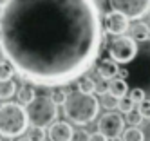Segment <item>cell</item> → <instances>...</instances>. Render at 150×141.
<instances>
[{"instance_id":"31","label":"cell","mask_w":150,"mask_h":141,"mask_svg":"<svg viewBox=\"0 0 150 141\" xmlns=\"http://www.w3.org/2000/svg\"><path fill=\"white\" fill-rule=\"evenodd\" d=\"M20 141H27V139H20Z\"/></svg>"},{"instance_id":"20","label":"cell","mask_w":150,"mask_h":141,"mask_svg":"<svg viewBox=\"0 0 150 141\" xmlns=\"http://www.w3.org/2000/svg\"><path fill=\"white\" fill-rule=\"evenodd\" d=\"M123 121L128 123V127H139V125H141V121H143V118H141V114H139L137 111H130V112L125 114Z\"/></svg>"},{"instance_id":"22","label":"cell","mask_w":150,"mask_h":141,"mask_svg":"<svg viewBox=\"0 0 150 141\" xmlns=\"http://www.w3.org/2000/svg\"><path fill=\"white\" fill-rule=\"evenodd\" d=\"M65 96H67V92L63 91V89H60V87H56V89H52V92H51V100L54 101L56 105H63V101H65Z\"/></svg>"},{"instance_id":"1","label":"cell","mask_w":150,"mask_h":141,"mask_svg":"<svg viewBox=\"0 0 150 141\" xmlns=\"http://www.w3.org/2000/svg\"><path fill=\"white\" fill-rule=\"evenodd\" d=\"M105 42L94 0L0 2V52L31 85L76 81L92 67Z\"/></svg>"},{"instance_id":"15","label":"cell","mask_w":150,"mask_h":141,"mask_svg":"<svg viewBox=\"0 0 150 141\" xmlns=\"http://www.w3.org/2000/svg\"><path fill=\"white\" fill-rule=\"evenodd\" d=\"M78 81V89L80 92H85V94H94V89H96V81L92 78H89V76H80V78L76 80Z\"/></svg>"},{"instance_id":"19","label":"cell","mask_w":150,"mask_h":141,"mask_svg":"<svg viewBox=\"0 0 150 141\" xmlns=\"http://www.w3.org/2000/svg\"><path fill=\"white\" fill-rule=\"evenodd\" d=\"M27 132V141H45V130L40 128V127H31Z\"/></svg>"},{"instance_id":"21","label":"cell","mask_w":150,"mask_h":141,"mask_svg":"<svg viewBox=\"0 0 150 141\" xmlns=\"http://www.w3.org/2000/svg\"><path fill=\"white\" fill-rule=\"evenodd\" d=\"M117 111L120 112H130V111H134V101L130 100V98L128 96H123V98H120V100H117Z\"/></svg>"},{"instance_id":"10","label":"cell","mask_w":150,"mask_h":141,"mask_svg":"<svg viewBox=\"0 0 150 141\" xmlns=\"http://www.w3.org/2000/svg\"><path fill=\"white\" fill-rule=\"evenodd\" d=\"M74 128L67 121H54L49 125V139L51 141H71Z\"/></svg>"},{"instance_id":"12","label":"cell","mask_w":150,"mask_h":141,"mask_svg":"<svg viewBox=\"0 0 150 141\" xmlns=\"http://www.w3.org/2000/svg\"><path fill=\"white\" fill-rule=\"evenodd\" d=\"M107 92L120 100V98L127 96V92H128V83L125 80H120V78H112V80H109V83H107Z\"/></svg>"},{"instance_id":"14","label":"cell","mask_w":150,"mask_h":141,"mask_svg":"<svg viewBox=\"0 0 150 141\" xmlns=\"http://www.w3.org/2000/svg\"><path fill=\"white\" fill-rule=\"evenodd\" d=\"M16 96H18V100H20V105H27V103H31L36 98L35 87L25 81L24 85H20V89L16 91Z\"/></svg>"},{"instance_id":"4","label":"cell","mask_w":150,"mask_h":141,"mask_svg":"<svg viewBox=\"0 0 150 141\" xmlns=\"http://www.w3.org/2000/svg\"><path fill=\"white\" fill-rule=\"evenodd\" d=\"M27 119L33 127L45 128L58 121V105L49 96H38L31 103H27Z\"/></svg>"},{"instance_id":"24","label":"cell","mask_w":150,"mask_h":141,"mask_svg":"<svg viewBox=\"0 0 150 141\" xmlns=\"http://www.w3.org/2000/svg\"><path fill=\"white\" fill-rule=\"evenodd\" d=\"M128 98H130L134 103H141L143 100H146L145 91H143V89H139V87H132V89H130V94H128Z\"/></svg>"},{"instance_id":"29","label":"cell","mask_w":150,"mask_h":141,"mask_svg":"<svg viewBox=\"0 0 150 141\" xmlns=\"http://www.w3.org/2000/svg\"><path fill=\"white\" fill-rule=\"evenodd\" d=\"M94 92H98V94H105V92H107V85H105V83H96Z\"/></svg>"},{"instance_id":"6","label":"cell","mask_w":150,"mask_h":141,"mask_svg":"<svg viewBox=\"0 0 150 141\" xmlns=\"http://www.w3.org/2000/svg\"><path fill=\"white\" fill-rule=\"evenodd\" d=\"M137 42H134L130 36H116L109 43V56L116 63H130L137 56Z\"/></svg>"},{"instance_id":"26","label":"cell","mask_w":150,"mask_h":141,"mask_svg":"<svg viewBox=\"0 0 150 141\" xmlns=\"http://www.w3.org/2000/svg\"><path fill=\"white\" fill-rule=\"evenodd\" d=\"M71 141H89V134L85 132V130H76V132L72 134Z\"/></svg>"},{"instance_id":"9","label":"cell","mask_w":150,"mask_h":141,"mask_svg":"<svg viewBox=\"0 0 150 141\" xmlns=\"http://www.w3.org/2000/svg\"><path fill=\"white\" fill-rule=\"evenodd\" d=\"M128 24H130V20L123 16L121 13H116V11H110V13H107L103 16V31L107 35L121 36L128 29Z\"/></svg>"},{"instance_id":"11","label":"cell","mask_w":150,"mask_h":141,"mask_svg":"<svg viewBox=\"0 0 150 141\" xmlns=\"http://www.w3.org/2000/svg\"><path fill=\"white\" fill-rule=\"evenodd\" d=\"M117 69H120V67H117V63L114 60H110V58H105V60H101L98 63V74H100V78L107 80V81L116 78Z\"/></svg>"},{"instance_id":"5","label":"cell","mask_w":150,"mask_h":141,"mask_svg":"<svg viewBox=\"0 0 150 141\" xmlns=\"http://www.w3.org/2000/svg\"><path fill=\"white\" fill-rule=\"evenodd\" d=\"M134 63V67L127 69L128 71V78L134 83V87L145 91L146 100H150V47H145L141 51V56H137L130 62Z\"/></svg>"},{"instance_id":"8","label":"cell","mask_w":150,"mask_h":141,"mask_svg":"<svg viewBox=\"0 0 150 141\" xmlns=\"http://www.w3.org/2000/svg\"><path fill=\"white\" fill-rule=\"evenodd\" d=\"M123 128H125V121H123V118L120 114H116V112L103 114L101 119L98 121V132H101L103 136H107L109 139L120 136Z\"/></svg>"},{"instance_id":"28","label":"cell","mask_w":150,"mask_h":141,"mask_svg":"<svg viewBox=\"0 0 150 141\" xmlns=\"http://www.w3.org/2000/svg\"><path fill=\"white\" fill-rule=\"evenodd\" d=\"M141 132H143V141H150V119L145 125V130H141Z\"/></svg>"},{"instance_id":"25","label":"cell","mask_w":150,"mask_h":141,"mask_svg":"<svg viewBox=\"0 0 150 141\" xmlns=\"http://www.w3.org/2000/svg\"><path fill=\"white\" fill-rule=\"evenodd\" d=\"M137 112L141 114L143 119H150V100H143L137 107Z\"/></svg>"},{"instance_id":"18","label":"cell","mask_w":150,"mask_h":141,"mask_svg":"<svg viewBox=\"0 0 150 141\" xmlns=\"http://www.w3.org/2000/svg\"><path fill=\"white\" fill-rule=\"evenodd\" d=\"M13 74H15L13 65L9 63L7 60H0V81L13 80Z\"/></svg>"},{"instance_id":"23","label":"cell","mask_w":150,"mask_h":141,"mask_svg":"<svg viewBox=\"0 0 150 141\" xmlns=\"http://www.w3.org/2000/svg\"><path fill=\"white\" fill-rule=\"evenodd\" d=\"M101 105L107 108V111H112V108H116V105H117V98L110 96L109 92H105V94H101Z\"/></svg>"},{"instance_id":"7","label":"cell","mask_w":150,"mask_h":141,"mask_svg":"<svg viewBox=\"0 0 150 141\" xmlns=\"http://www.w3.org/2000/svg\"><path fill=\"white\" fill-rule=\"evenodd\" d=\"M112 11L121 13L128 20H139L150 13V0H109Z\"/></svg>"},{"instance_id":"17","label":"cell","mask_w":150,"mask_h":141,"mask_svg":"<svg viewBox=\"0 0 150 141\" xmlns=\"http://www.w3.org/2000/svg\"><path fill=\"white\" fill-rule=\"evenodd\" d=\"M121 141H143V132L139 127H128L125 128Z\"/></svg>"},{"instance_id":"2","label":"cell","mask_w":150,"mask_h":141,"mask_svg":"<svg viewBox=\"0 0 150 141\" xmlns=\"http://www.w3.org/2000/svg\"><path fill=\"white\" fill-rule=\"evenodd\" d=\"M100 100L94 94H85L80 91L67 92L63 101V114L76 125H87L98 116Z\"/></svg>"},{"instance_id":"3","label":"cell","mask_w":150,"mask_h":141,"mask_svg":"<svg viewBox=\"0 0 150 141\" xmlns=\"http://www.w3.org/2000/svg\"><path fill=\"white\" fill-rule=\"evenodd\" d=\"M29 127V119L24 105L7 101L0 105V136L18 137Z\"/></svg>"},{"instance_id":"27","label":"cell","mask_w":150,"mask_h":141,"mask_svg":"<svg viewBox=\"0 0 150 141\" xmlns=\"http://www.w3.org/2000/svg\"><path fill=\"white\" fill-rule=\"evenodd\" d=\"M89 141H109V137L103 136L101 132H92L89 134Z\"/></svg>"},{"instance_id":"16","label":"cell","mask_w":150,"mask_h":141,"mask_svg":"<svg viewBox=\"0 0 150 141\" xmlns=\"http://www.w3.org/2000/svg\"><path fill=\"white\" fill-rule=\"evenodd\" d=\"M15 92H16V83L13 80L0 81V100H9L15 96Z\"/></svg>"},{"instance_id":"13","label":"cell","mask_w":150,"mask_h":141,"mask_svg":"<svg viewBox=\"0 0 150 141\" xmlns=\"http://www.w3.org/2000/svg\"><path fill=\"white\" fill-rule=\"evenodd\" d=\"M130 38L134 42L150 40V27L145 24V22H136L134 26H130Z\"/></svg>"},{"instance_id":"30","label":"cell","mask_w":150,"mask_h":141,"mask_svg":"<svg viewBox=\"0 0 150 141\" xmlns=\"http://www.w3.org/2000/svg\"><path fill=\"white\" fill-rule=\"evenodd\" d=\"M109 141H121V139H120V136H116V137H110Z\"/></svg>"}]
</instances>
